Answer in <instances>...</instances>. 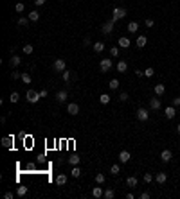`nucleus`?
Returning a JSON list of instances; mask_svg holds the SVG:
<instances>
[{
    "mask_svg": "<svg viewBox=\"0 0 180 199\" xmlns=\"http://www.w3.org/2000/svg\"><path fill=\"white\" fill-rule=\"evenodd\" d=\"M141 199H150V192H142L141 194Z\"/></svg>",
    "mask_w": 180,
    "mask_h": 199,
    "instance_id": "obj_49",
    "label": "nucleus"
},
{
    "mask_svg": "<svg viewBox=\"0 0 180 199\" xmlns=\"http://www.w3.org/2000/svg\"><path fill=\"white\" fill-rule=\"evenodd\" d=\"M176 131H178V133H180V124H178V126H176Z\"/></svg>",
    "mask_w": 180,
    "mask_h": 199,
    "instance_id": "obj_53",
    "label": "nucleus"
},
{
    "mask_svg": "<svg viewBox=\"0 0 180 199\" xmlns=\"http://www.w3.org/2000/svg\"><path fill=\"white\" fill-rule=\"evenodd\" d=\"M11 79H22V74L20 72H11Z\"/></svg>",
    "mask_w": 180,
    "mask_h": 199,
    "instance_id": "obj_43",
    "label": "nucleus"
},
{
    "mask_svg": "<svg viewBox=\"0 0 180 199\" xmlns=\"http://www.w3.org/2000/svg\"><path fill=\"white\" fill-rule=\"evenodd\" d=\"M27 22H29V18H18V25H27Z\"/></svg>",
    "mask_w": 180,
    "mask_h": 199,
    "instance_id": "obj_41",
    "label": "nucleus"
},
{
    "mask_svg": "<svg viewBox=\"0 0 180 199\" xmlns=\"http://www.w3.org/2000/svg\"><path fill=\"white\" fill-rule=\"evenodd\" d=\"M166 180H167V174H166V172H158V174L155 176V181H157V183H160V185L166 183Z\"/></svg>",
    "mask_w": 180,
    "mask_h": 199,
    "instance_id": "obj_17",
    "label": "nucleus"
},
{
    "mask_svg": "<svg viewBox=\"0 0 180 199\" xmlns=\"http://www.w3.org/2000/svg\"><path fill=\"white\" fill-rule=\"evenodd\" d=\"M110 56L117 58V56H119V47H112V49H110Z\"/></svg>",
    "mask_w": 180,
    "mask_h": 199,
    "instance_id": "obj_38",
    "label": "nucleus"
},
{
    "mask_svg": "<svg viewBox=\"0 0 180 199\" xmlns=\"http://www.w3.org/2000/svg\"><path fill=\"white\" fill-rule=\"evenodd\" d=\"M126 70H128V63H126L124 59H121L117 63V72H121V74H126Z\"/></svg>",
    "mask_w": 180,
    "mask_h": 199,
    "instance_id": "obj_13",
    "label": "nucleus"
},
{
    "mask_svg": "<svg viewBox=\"0 0 180 199\" xmlns=\"http://www.w3.org/2000/svg\"><path fill=\"white\" fill-rule=\"evenodd\" d=\"M104 181H106V178H104V174L97 172V174H96V183H97V185H103Z\"/></svg>",
    "mask_w": 180,
    "mask_h": 199,
    "instance_id": "obj_26",
    "label": "nucleus"
},
{
    "mask_svg": "<svg viewBox=\"0 0 180 199\" xmlns=\"http://www.w3.org/2000/svg\"><path fill=\"white\" fill-rule=\"evenodd\" d=\"M160 106H162V102L158 101L157 97H153V99L150 101V108H151V110H155V111H157V110H160Z\"/></svg>",
    "mask_w": 180,
    "mask_h": 199,
    "instance_id": "obj_14",
    "label": "nucleus"
},
{
    "mask_svg": "<svg viewBox=\"0 0 180 199\" xmlns=\"http://www.w3.org/2000/svg\"><path fill=\"white\" fill-rule=\"evenodd\" d=\"M47 95H49V92H47V90H40V97H41V99L47 97Z\"/></svg>",
    "mask_w": 180,
    "mask_h": 199,
    "instance_id": "obj_47",
    "label": "nucleus"
},
{
    "mask_svg": "<svg viewBox=\"0 0 180 199\" xmlns=\"http://www.w3.org/2000/svg\"><path fill=\"white\" fill-rule=\"evenodd\" d=\"M146 43H148V40H146V36H137V40H135V45L139 47V49H144L146 47Z\"/></svg>",
    "mask_w": 180,
    "mask_h": 199,
    "instance_id": "obj_11",
    "label": "nucleus"
},
{
    "mask_svg": "<svg viewBox=\"0 0 180 199\" xmlns=\"http://www.w3.org/2000/svg\"><path fill=\"white\" fill-rule=\"evenodd\" d=\"M144 76H146V77H153V76H155V70H153L151 67H148V68L144 70Z\"/></svg>",
    "mask_w": 180,
    "mask_h": 199,
    "instance_id": "obj_35",
    "label": "nucleus"
},
{
    "mask_svg": "<svg viewBox=\"0 0 180 199\" xmlns=\"http://www.w3.org/2000/svg\"><path fill=\"white\" fill-rule=\"evenodd\" d=\"M126 185H128L130 188H133V187H137V178L135 176H130L128 180H126Z\"/></svg>",
    "mask_w": 180,
    "mask_h": 199,
    "instance_id": "obj_23",
    "label": "nucleus"
},
{
    "mask_svg": "<svg viewBox=\"0 0 180 199\" xmlns=\"http://www.w3.org/2000/svg\"><path fill=\"white\" fill-rule=\"evenodd\" d=\"M130 160H132V154H130L128 151H121V153H119V162H121V163H128Z\"/></svg>",
    "mask_w": 180,
    "mask_h": 199,
    "instance_id": "obj_7",
    "label": "nucleus"
},
{
    "mask_svg": "<svg viewBox=\"0 0 180 199\" xmlns=\"http://www.w3.org/2000/svg\"><path fill=\"white\" fill-rule=\"evenodd\" d=\"M25 99H27V102H31V104H36L41 97H40V92H36V90H27Z\"/></svg>",
    "mask_w": 180,
    "mask_h": 199,
    "instance_id": "obj_1",
    "label": "nucleus"
},
{
    "mask_svg": "<svg viewBox=\"0 0 180 199\" xmlns=\"http://www.w3.org/2000/svg\"><path fill=\"white\" fill-rule=\"evenodd\" d=\"M126 29H128V33H132V34H133V33H137V29H139V24H137V22H130Z\"/></svg>",
    "mask_w": 180,
    "mask_h": 199,
    "instance_id": "obj_20",
    "label": "nucleus"
},
{
    "mask_svg": "<svg viewBox=\"0 0 180 199\" xmlns=\"http://www.w3.org/2000/svg\"><path fill=\"white\" fill-rule=\"evenodd\" d=\"M119 101H123V102H126V101H128V93H126V92H123V93H121V95H119Z\"/></svg>",
    "mask_w": 180,
    "mask_h": 199,
    "instance_id": "obj_42",
    "label": "nucleus"
},
{
    "mask_svg": "<svg viewBox=\"0 0 180 199\" xmlns=\"http://www.w3.org/2000/svg\"><path fill=\"white\" fill-rule=\"evenodd\" d=\"M113 196H115V192L112 190V188H106V190L103 192V197H104V199H112Z\"/></svg>",
    "mask_w": 180,
    "mask_h": 199,
    "instance_id": "obj_28",
    "label": "nucleus"
},
{
    "mask_svg": "<svg viewBox=\"0 0 180 199\" xmlns=\"http://www.w3.org/2000/svg\"><path fill=\"white\" fill-rule=\"evenodd\" d=\"M137 119H139L141 122H146L148 119H150V113H148L146 108H139V111H137Z\"/></svg>",
    "mask_w": 180,
    "mask_h": 199,
    "instance_id": "obj_5",
    "label": "nucleus"
},
{
    "mask_svg": "<svg viewBox=\"0 0 180 199\" xmlns=\"http://www.w3.org/2000/svg\"><path fill=\"white\" fill-rule=\"evenodd\" d=\"M67 113L69 115H78L79 113V106H78L76 102H70L69 106H67Z\"/></svg>",
    "mask_w": 180,
    "mask_h": 199,
    "instance_id": "obj_8",
    "label": "nucleus"
},
{
    "mask_svg": "<svg viewBox=\"0 0 180 199\" xmlns=\"http://www.w3.org/2000/svg\"><path fill=\"white\" fill-rule=\"evenodd\" d=\"M164 115H166V119H167V120L175 119V117H176V108L173 106V104H171V106H167V108L164 110Z\"/></svg>",
    "mask_w": 180,
    "mask_h": 199,
    "instance_id": "obj_4",
    "label": "nucleus"
},
{
    "mask_svg": "<svg viewBox=\"0 0 180 199\" xmlns=\"http://www.w3.org/2000/svg\"><path fill=\"white\" fill-rule=\"evenodd\" d=\"M4 197H6V199H13V192H6Z\"/></svg>",
    "mask_w": 180,
    "mask_h": 199,
    "instance_id": "obj_50",
    "label": "nucleus"
},
{
    "mask_svg": "<svg viewBox=\"0 0 180 199\" xmlns=\"http://www.w3.org/2000/svg\"><path fill=\"white\" fill-rule=\"evenodd\" d=\"M144 24H146V27H153V25H155V22H153V20H151V18H148V20H146V22H144Z\"/></svg>",
    "mask_w": 180,
    "mask_h": 199,
    "instance_id": "obj_45",
    "label": "nucleus"
},
{
    "mask_svg": "<svg viewBox=\"0 0 180 199\" xmlns=\"http://www.w3.org/2000/svg\"><path fill=\"white\" fill-rule=\"evenodd\" d=\"M110 172H112V174H113V176H117V174H119V172H121V167H119V165H117V163H113V165H112V167H110Z\"/></svg>",
    "mask_w": 180,
    "mask_h": 199,
    "instance_id": "obj_30",
    "label": "nucleus"
},
{
    "mask_svg": "<svg viewBox=\"0 0 180 199\" xmlns=\"http://www.w3.org/2000/svg\"><path fill=\"white\" fill-rule=\"evenodd\" d=\"M151 181H153V174L146 172V174H144V183H151Z\"/></svg>",
    "mask_w": 180,
    "mask_h": 199,
    "instance_id": "obj_39",
    "label": "nucleus"
},
{
    "mask_svg": "<svg viewBox=\"0 0 180 199\" xmlns=\"http://www.w3.org/2000/svg\"><path fill=\"white\" fill-rule=\"evenodd\" d=\"M126 16V9H123V7H115L113 9V16H112V22L115 24L117 20H121V18H124Z\"/></svg>",
    "mask_w": 180,
    "mask_h": 199,
    "instance_id": "obj_3",
    "label": "nucleus"
},
{
    "mask_svg": "<svg viewBox=\"0 0 180 199\" xmlns=\"http://www.w3.org/2000/svg\"><path fill=\"white\" fill-rule=\"evenodd\" d=\"M117 43H119V47H121V49H128V47L132 45V41H130L128 38H124V36H123V38H119Z\"/></svg>",
    "mask_w": 180,
    "mask_h": 199,
    "instance_id": "obj_15",
    "label": "nucleus"
},
{
    "mask_svg": "<svg viewBox=\"0 0 180 199\" xmlns=\"http://www.w3.org/2000/svg\"><path fill=\"white\" fill-rule=\"evenodd\" d=\"M65 183H67V176H65V174H60V176L56 178V185H58V187H63Z\"/></svg>",
    "mask_w": 180,
    "mask_h": 199,
    "instance_id": "obj_19",
    "label": "nucleus"
},
{
    "mask_svg": "<svg viewBox=\"0 0 180 199\" xmlns=\"http://www.w3.org/2000/svg\"><path fill=\"white\" fill-rule=\"evenodd\" d=\"M69 163H70V165H78V163H79V156H78V154H72L70 158H69Z\"/></svg>",
    "mask_w": 180,
    "mask_h": 199,
    "instance_id": "obj_32",
    "label": "nucleus"
},
{
    "mask_svg": "<svg viewBox=\"0 0 180 199\" xmlns=\"http://www.w3.org/2000/svg\"><path fill=\"white\" fill-rule=\"evenodd\" d=\"M135 76H137V77H142V76H144V72H141V70H135Z\"/></svg>",
    "mask_w": 180,
    "mask_h": 199,
    "instance_id": "obj_52",
    "label": "nucleus"
},
{
    "mask_svg": "<svg viewBox=\"0 0 180 199\" xmlns=\"http://www.w3.org/2000/svg\"><path fill=\"white\" fill-rule=\"evenodd\" d=\"M20 63H22V58H18V56H11V59H9V65L11 67H18Z\"/></svg>",
    "mask_w": 180,
    "mask_h": 199,
    "instance_id": "obj_18",
    "label": "nucleus"
},
{
    "mask_svg": "<svg viewBox=\"0 0 180 199\" xmlns=\"http://www.w3.org/2000/svg\"><path fill=\"white\" fill-rule=\"evenodd\" d=\"M15 9H16V11H18V13H22V11H24V9H25V6H24L22 2H18V4L15 6Z\"/></svg>",
    "mask_w": 180,
    "mask_h": 199,
    "instance_id": "obj_40",
    "label": "nucleus"
},
{
    "mask_svg": "<svg viewBox=\"0 0 180 199\" xmlns=\"http://www.w3.org/2000/svg\"><path fill=\"white\" fill-rule=\"evenodd\" d=\"M69 79H70V72L65 70V72H63V81H67V83H69Z\"/></svg>",
    "mask_w": 180,
    "mask_h": 199,
    "instance_id": "obj_44",
    "label": "nucleus"
},
{
    "mask_svg": "<svg viewBox=\"0 0 180 199\" xmlns=\"http://www.w3.org/2000/svg\"><path fill=\"white\" fill-rule=\"evenodd\" d=\"M171 158H173V154H171V151H169V149L162 151V154H160V160H162L164 163H167V162H171Z\"/></svg>",
    "mask_w": 180,
    "mask_h": 199,
    "instance_id": "obj_12",
    "label": "nucleus"
},
{
    "mask_svg": "<svg viewBox=\"0 0 180 199\" xmlns=\"http://www.w3.org/2000/svg\"><path fill=\"white\" fill-rule=\"evenodd\" d=\"M110 101H112V99H110V95H108V93H103V95L99 97V102H101V104H108Z\"/></svg>",
    "mask_w": 180,
    "mask_h": 199,
    "instance_id": "obj_29",
    "label": "nucleus"
},
{
    "mask_svg": "<svg viewBox=\"0 0 180 199\" xmlns=\"http://www.w3.org/2000/svg\"><path fill=\"white\" fill-rule=\"evenodd\" d=\"M99 68H101V72H108V70L112 68V59H110V58H104V59L101 61Z\"/></svg>",
    "mask_w": 180,
    "mask_h": 199,
    "instance_id": "obj_6",
    "label": "nucleus"
},
{
    "mask_svg": "<svg viewBox=\"0 0 180 199\" xmlns=\"http://www.w3.org/2000/svg\"><path fill=\"white\" fill-rule=\"evenodd\" d=\"M22 50H24V54H27V56H29V54H33V50H34V47L31 45V43H25V45L22 47Z\"/></svg>",
    "mask_w": 180,
    "mask_h": 199,
    "instance_id": "obj_21",
    "label": "nucleus"
},
{
    "mask_svg": "<svg viewBox=\"0 0 180 199\" xmlns=\"http://www.w3.org/2000/svg\"><path fill=\"white\" fill-rule=\"evenodd\" d=\"M164 92H166L164 85H157L155 86V93H157V95H164Z\"/></svg>",
    "mask_w": 180,
    "mask_h": 199,
    "instance_id": "obj_33",
    "label": "nucleus"
},
{
    "mask_svg": "<svg viewBox=\"0 0 180 199\" xmlns=\"http://www.w3.org/2000/svg\"><path fill=\"white\" fill-rule=\"evenodd\" d=\"M110 88H112V90H117V88H119V79H112V81H110Z\"/></svg>",
    "mask_w": 180,
    "mask_h": 199,
    "instance_id": "obj_37",
    "label": "nucleus"
},
{
    "mask_svg": "<svg viewBox=\"0 0 180 199\" xmlns=\"http://www.w3.org/2000/svg\"><path fill=\"white\" fill-rule=\"evenodd\" d=\"M103 192H104V190H103L101 187H96V188H94V190H92V196L99 199V197H103Z\"/></svg>",
    "mask_w": 180,
    "mask_h": 199,
    "instance_id": "obj_22",
    "label": "nucleus"
},
{
    "mask_svg": "<svg viewBox=\"0 0 180 199\" xmlns=\"http://www.w3.org/2000/svg\"><path fill=\"white\" fill-rule=\"evenodd\" d=\"M88 45H90V40L85 38V40H83V47H88Z\"/></svg>",
    "mask_w": 180,
    "mask_h": 199,
    "instance_id": "obj_51",
    "label": "nucleus"
},
{
    "mask_svg": "<svg viewBox=\"0 0 180 199\" xmlns=\"http://www.w3.org/2000/svg\"><path fill=\"white\" fill-rule=\"evenodd\" d=\"M25 194H27V187H18V188H16V196L24 197Z\"/></svg>",
    "mask_w": 180,
    "mask_h": 199,
    "instance_id": "obj_31",
    "label": "nucleus"
},
{
    "mask_svg": "<svg viewBox=\"0 0 180 199\" xmlns=\"http://www.w3.org/2000/svg\"><path fill=\"white\" fill-rule=\"evenodd\" d=\"M94 50H96L97 54H99V52H103V50H104V43H103V41H97V43H94Z\"/></svg>",
    "mask_w": 180,
    "mask_h": 199,
    "instance_id": "obj_27",
    "label": "nucleus"
},
{
    "mask_svg": "<svg viewBox=\"0 0 180 199\" xmlns=\"http://www.w3.org/2000/svg\"><path fill=\"white\" fill-rule=\"evenodd\" d=\"M103 34H110L112 33V31H113V22H112V20H108V22H104V25H103Z\"/></svg>",
    "mask_w": 180,
    "mask_h": 199,
    "instance_id": "obj_9",
    "label": "nucleus"
},
{
    "mask_svg": "<svg viewBox=\"0 0 180 199\" xmlns=\"http://www.w3.org/2000/svg\"><path fill=\"white\" fill-rule=\"evenodd\" d=\"M67 97H69L67 90H60V92L56 93V101H58V102H65V101H67Z\"/></svg>",
    "mask_w": 180,
    "mask_h": 199,
    "instance_id": "obj_10",
    "label": "nucleus"
},
{
    "mask_svg": "<svg viewBox=\"0 0 180 199\" xmlns=\"http://www.w3.org/2000/svg\"><path fill=\"white\" fill-rule=\"evenodd\" d=\"M9 101H11V104H16L20 101V93L18 92H11V97H9Z\"/></svg>",
    "mask_w": 180,
    "mask_h": 199,
    "instance_id": "obj_24",
    "label": "nucleus"
},
{
    "mask_svg": "<svg viewBox=\"0 0 180 199\" xmlns=\"http://www.w3.org/2000/svg\"><path fill=\"white\" fill-rule=\"evenodd\" d=\"M173 106H175V108L180 106V97H175V99H173Z\"/></svg>",
    "mask_w": 180,
    "mask_h": 199,
    "instance_id": "obj_46",
    "label": "nucleus"
},
{
    "mask_svg": "<svg viewBox=\"0 0 180 199\" xmlns=\"http://www.w3.org/2000/svg\"><path fill=\"white\" fill-rule=\"evenodd\" d=\"M2 145L6 149H11L13 147V137H4L2 138Z\"/></svg>",
    "mask_w": 180,
    "mask_h": 199,
    "instance_id": "obj_16",
    "label": "nucleus"
},
{
    "mask_svg": "<svg viewBox=\"0 0 180 199\" xmlns=\"http://www.w3.org/2000/svg\"><path fill=\"white\" fill-rule=\"evenodd\" d=\"M29 20H33V22H38V20H40V13L36 11V9L29 13Z\"/></svg>",
    "mask_w": 180,
    "mask_h": 199,
    "instance_id": "obj_25",
    "label": "nucleus"
},
{
    "mask_svg": "<svg viewBox=\"0 0 180 199\" xmlns=\"http://www.w3.org/2000/svg\"><path fill=\"white\" fill-rule=\"evenodd\" d=\"M52 68H54V72H65V68H67L65 59H63V58H58V59L54 61V65H52Z\"/></svg>",
    "mask_w": 180,
    "mask_h": 199,
    "instance_id": "obj_2",
    "label": "nucleus"
},
{
    "mask_svg": "<svg viewBox=\"0 0 180 199\" xmlns=\"http://www.w3.org/2000/svg\"><path fill=\"white\" fill-rule=\"evenodd\" d=\"M70 174H72L74 178H79V176H81V169H79L78 165H74V169L70 171Z\"/></svg>",
    "mask_w": 180,
    "mask_h": 199,
    "instance_id": "obj_34",
    "label": "nucleus"
},
{
    "mask_svg": "<svg viewBox=\"0 0 180 199\" xmlns=\"http://www.w3.org/2000/svg\"><path fill=\"white\" fill-rule=\"evenodd\" d=\"M22 81L25 83V85H31V81H33V79H31V76L27 74V72H24V74H22Z\"/></svg>",
    "mask_w": 180,
    "mask_h": 199,
    "instance_id": "obj_36",
    "label": "nucleus"
},
{
    "mask_svg": "<svg viewBox=\"0 0 180 199\" xmlns=\"http://www.w3.org/2000/svg\"><path fill=\"white\" fill-rule=\"evenodd\" d=\"M45 4V0H34V6L36 7H40V6H43Z\"/></svg>",
    "mask_w": 180,
    "mask_h": 199,
    "instance_id": "obj_48",
    "label": "nucleus"
}]
</instances>
